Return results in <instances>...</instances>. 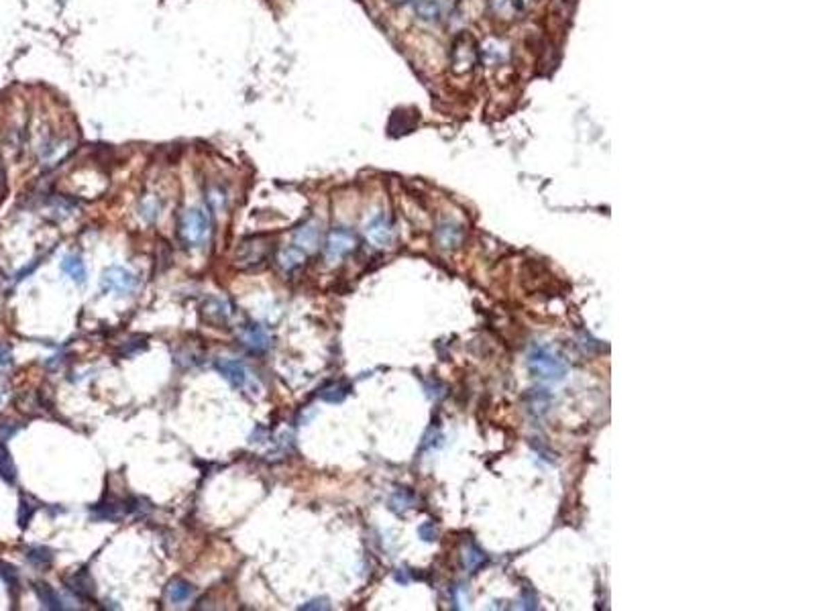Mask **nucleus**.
Returning <instances> with one entry per match:
<instances>
[{"instance_id":"1","label":"nucleus","mask_w":815,"mask_h":611,"mask_svg":"<svg viewBox=\"0 0 815 611\" xmlns=\"http://www.w3.org/2000/svg\"><path fill=\"white\" fill-rule=\"evenodd\" d=\"M528 369L536 379L546 383H561L569 371L566 363L548 346H534L528 353Z\"/></svg>"},{"instance_id":"2","label":"nucleus","mask_w":815,"mask_h":611,"mask_svg":"<svg viewBox=\"0 0 815 611\" xmlns=\"http://www.w3.org/2000/svg\"><path fill=\"white\" fill-rule=\"evenodd\" d=\"M210 235V216L204 208H190L180 218V237L190 249H198L206 243Z\"/></svg>"},{"instance_id":"3","label":"nucleus","mask_w":815,"mask_h":611,"mask_svg":"<svg viewBox=\"0 0 815 611\" xmlns=\"http://www.w3.org/2000/svg\"><path fill=\"white\" fill-rule=\"evenodd\" d=\"M139 277L126 269L123 265H110L102 271L100 277V287L106 294H117V296H131L139 290Z\"/></svg>"},{"instance_id":"4","label":"nucleus","mask_w":815,"mask_h":611,"mask_svg":"<svg viewBox=\"0 0 815 611\" xmlns=\"http://www.w3.org/2000/svg\"><path fill=\"white\" fill-rule=\"evenodd\" d=\"M353 249H355V235L345 226H337L326 237L324 257L328 263H339Z\"/></svg>"},{"instance_id":"5","label":"nucleus","mask_w":815,"mask_h":611,"mask_svg":"<svg viewBox=\"0 0 815 611\" xmlns=\"http://www.w3.org/2000/svg\"><path fill=\"white\" fill-rule=\"evenodd\" d=\"M139 508L137 505H131L125 499H106V501H100L96 503L94 508L90 510V518L96 521H119L121 518H125L126 514L131 512H137Z\"/></svg>"},{"instance_id":"6","label":"nucleus","mask_w":815,"mask_h":611,"mask_svg":"<svg viewBox=\"0 0 815 611\" xmlns=\"http://www.w3.org/2000/svg\"><path fill=\"white\" fill-rule=\"evenodd\" d=\"M200 314H202V320H206L208 324L212 326H222L230 320L233 316V306L226 298H219V296H208L202 306H200Z\"/></svg>"},{"instance_id":"7","label":"nucleus","mask_w":815,"mask_h":611,"mask_svg":"<svg viewBox=\"0 0 815 611\" xmlns=\"http://www.w3.org/2000/svg\"><path fill=\"white\" fill-rule=\"evenodd\" d=\"M267 253H269V246L263 243L261 239L245 241L237 249V265L243 267V269L257 267V265H261L267 259Z\"/></svg>"},{"instance_id":"8","label":"nucleus","mask_w":815,"mask_h":611,"mask_svg":"<svg viewBox=\"0 0 815 611\" xmlns=\"http://www.w3.org/2000/svg\"><path fill=\"white\" fill-rule=\"evenodd\" d=\"M365 235H367L369 243L373 244V246H389L392 241H394V226L387 220V216L377 214L367 222Z\"/></svg>"},{"instance_id":"9","label":"nucleus","mask_w":815,"mask_h":611,"mask_svg":"<svg viewBox=\"0 0 815 611\" xmlns=\"http://www.w3.org/2000/svg\"><path fill=\"white\" fill-rule=\"evenodd\" d=\"M239 338H241V342H243L251 353H255V355H263V353L269 349V344H271L269 335H267L265 328H263L261 324H257V322L245 324V326L239 330Z\"/></svg>"},{"instance_id":"10","label":"nucleus","mask_w":815,"mask_h":611,"mask_svg":"<svg viewBox=\"0 0 815 611\" xmlns=\"http://www.w3.org/2000/svg\"><path fill=\"white\" fill-rule=\"evenodd\" d=\"M217 371L233 387H243L247 383V367L237 359H219Z\"/></svg>"},{"instance_id":"11","label":"nucleus","mask_w":815,"mask_h":611,"mask_svg":"<svg viewBox=\"0 0 815 611\" xmlns=\"http://www.w3.org/2000/svg\"><path fill=\"white\" fill-rule=\"evenodd\" d=\"M451 0H416L412 8L424 21H439L451 10Z\"/></svg>"},{"instance_id":"12","label":"nucleus","mask_w":815,"mask_h":611,"mask_svg":"<svg viewBox=\"0 0 815 611\" xmlns=\"http://www.w3.org/2000/svg\"><path fill=\"white\" fill-rule=\"evenodd\" d=\"M318 241H320V226H318V222H314V220H310V222H304L300 228H296V233H294V244L298 246V249H302L304 253H312L314 249L318 246Z\"/></svg>"},{"instance_id":"13","label":"nucleus","mask_w":815,"mask_h":611,"mask_svg":"<svg viewBox=\"0 0 815 611\" xmlns=\"http://www.w3.org/2000/svg\"><path fill=\"white\" fill-rule=\"evenodd\" d=\"M65 587L80 599H90L94 595V580L86 571H76L74 575L63 579Z\"/></svg>"},{"instance_id":"14","label":"nucleus","mask_w":815,"mask_h":611,"mask_svg":"<svg viewBox=\"0 0 815 611\" xmlns=\"http://www.w3.org/2000/svg\"><path fill=\"white\" fill-rule=\"evenodd\" d=\"M60 269H62V274L67 275L76 285H84V283L88 281L86 265H84L82 257L76 255V253H69V255L63 257L62 263H60Z\"/></svg>"},{"instance_id":"15","label":"nucleus","mask_w":815,"mask_h":611,"mask_svg":"<svg viewBox=\"0 0 815 611\" xmlns=\"http://www.w3.org/2000/svg\"><path fill=\"white\" fill-rule=\"evenodd\" d=\"M33 589H35V595H37L39 603H41L45 610H51V611L65 610L62 597L58 595V591H56V589H53L49 583H41V580H37V583L33 585Z\"/></svg>"},{"instance_id":"16","label":"nucleus","mask_w":815,"mask_h":611,"mask_svg":"<svg viewBox=\"0 0 815 611\" xmlns=\"http://www.w3.org/2000/svg\"><path fill=\"white\" fill-rule=\"evenodd\" d=\"M69 149H72V147H69V141H65V139H51V141H45V143L41 145L39 157H41L43 163L53 165L56 161H60L62 157H65V153L69 151Z\"/></svg>"},{"instance_id":"17","label":"nucleus","mask_w":815,"mask_h":611,"mask_svg":"<svg viewBox=\"0 0 815 611\" xmlns=\"http://www.w3.org/2000/svg\"><path fill=\"white\" fill-rule=\"evenodd\" d=\"M304 261H306V253L302 249H298L296 244L283 246L282 251H280V255H278V263H280V267L285 274L296 271L300 265H304Z\"/></svg>"},{"instance_id":"18","label":"nucleus","mask_w":815,"mask_h":611,"mask_svg":"<svg viewBox=\"0 0 815 611\" xmlns=\"http://www.w3.org/2000/svg\"><path fill=\"white\" fill-rule=\"evenodd\" d=\"M192 595H194V587L190 585L188 580L184 579L169 580V585L165 587V597H167L174 605L186 603V601H190Z\"/></svg>"},{"instance_id":"19","label":"nucleus","mask_w":815,"mask_h":611,"mask_svg":"<svg viewBox=\"0 0 815 611\" xmlns=\"http://www.w3.org/2000/svg\"><path fill=\"white\" fill-rule=\"evenodd\" d=\"M163 210V202L161 198L156 194H145L141 200H139V216L145 220V222H153L159 218V214Z\"/></svg>"},{"instance_id":"20","label":"nucleus","mask_w":815,"mask_h":611,"mask_svg":"<svg viewBox=\"0 0 815 611\" xmlns=\"http://www.w3.org/2000/svg\"><path fill=\"white\" fill-rule=\"evenodd\" d=\"M25 558H27V562H31L33 567H37V569H49L51 562H53V550L47 549V546H41V544L27 546L25 549Z\"/></svg>"},{"instance_id":"21","label":"nucleus","mask_w":815,"mask_h":611,"mask_svg":"<svg viewBox=\"0 0 815 611\" xmlns=\"http://www.w3.org/2000/svg\"><path fill=\"white\" fill-rule=\"evenodd\" d=\"M348 394H351V385L345 381H337V383L322 387L318 392V397L326 403H341V401H345Z\"/></svg>"},{"instance_id":"22","label":"nucleus","mask_w":815,"mask_h":611,"mask_svg":"<svg viewBox=\"0 0 815 611\" xmlns=\"http://www.w3.org/2000/svg\"><path fill=\"white\" fill-rule=\"evenodd\" d=\"M0 477L6 483H15V479H17V467H15L12 457H10V453H8V449L4 446L2 440H0Z\"/></svg>"},{"instance_id":"23","label":"nucleus","mask_w":815,"mask_h":611,"mask_svg":"<svg viewBox=\"0 0 815 611\" xmlns=\"http://www.w3.org/2000/svg\"><path fill=\"white\" fill-rule=\"evenodd\" d=\"M37 508H39V503H37L33 497H29V495H23V497H21V501H19V526H21V528H27V526L31 524Z\"/></svg>"},{"instance_id":"24","label":"nucleus","mask_w":815,"mask_h":611,"mask_svg":"<svg viewBox=\"0 0 815 611\" xmlns=\"http://www.w3.org/2000/svg\"><path fill=\"white\" fill-rule=\"evenodd\" d=\"M485 560H487V556L473 544L463 550V562H465L467 571H477L481 564H485Z\"/></svg>"},{"instance_id":"25","label":"nucleus","mask_w":815,"mask_h":611,"mask_svg":"<svg viewBox=\"0 0 815 611\" xmlns=\"http://www.w3.org/2000/svg\"><path fill=\"white\" fill-rule=\"evenodd\" d=\"M0 577L8 585L10 591H19V571H17V567L0 560Z\"/></svg>"},{"instance_id":"26","label":"nucleus","mask_w":815,"mask_h":611,"mask_svg":"<svg viewBox=\"0 0 815 611\" xmlns=\"http://www.w3.org/2000/svg\"><path fill=\"white\" fill-rule=\"evenodd\" d=\"M412 503H414V497H412L408 491H404V489L396 491V493L392 495V499H389V508H392L394 512H398V514L408 510Z\"/></svg>"},{"instance_id":"27","label":"nucleus","mask_w":815,"mask_h":611,"mask_svg":"<svg viewBox=\"0 0 815 611\" xmlns=\"http://www.w3.org/2000/svg\"><path fill=\"white\" fill-rule=\"evenodd\" d=\"M439 239H440V243L444 244V246H453V244L459 241L457 228H455V226H444V228H440Z\"/></svg>"},{"instance_id":"28","label":"nucleus","mask_w":815,"mask_h":611,"mask_svg":"<svg viewBox=\"0 0 815 611\" xmlns=\"http://www.w3.org/2000/svg\"><path fill=\"white\" fill-rule=\"evenodd\" d=\"M10 363H12V349H10V344L0 342V369L8 367Z\"/></svg>"},{"instance_id":"29","label":"nucleus","mask_w":815,"mask_h":611,"mask_svg":"<svg viewBox=\"0 0 815 611\" xmlns=\"http://www.w3.org/2000/svg\"><path fill=\"white\" fill-rule=\"evenodd\" d=\"M330 608V603H328V599H312V601H308V603H304V605H300V610L304 611H310V610H328Z\"/></svg>"},{"instance_id":"30","label":"nucleus","mask_w":815,"mask_h":611,"mask_svg":"<svg viewBox=\"0 0 815 611\" xmlns=\"http://www.w3.org/2000/svg\"><path fill=\"white\" fill-rule=\"evenodd\" d=\"M17 430H19V426H15L12 422H6V424H2V426H0V440H2V442H4V440H8V438H10V436H12Z\"/></svg>"},{"instance_id":"31","label":"nucleus","mask_w":815,"mask_h":611,"mask_svg":"<svg viewBox=\"0 0 815 611\" xmlns=\"http://www.w3.org/2000/svg\"><path fill=\"white\" fill-rule=\"evenodd\" d=\"M420 536H422V540H435V528H432V524H424V526H420Z\"/></svg>"},{"instance_id":"32","label":"nucleus","mask_w":815,"mask_h":611,"mask_svg":"<svg viewBox=\"0 0 815 611\" xmlns=\"http://www.w3.org/2000/svg\"><path fill=\"white\" fill-rule=\"evenodd\" d=\"M389 2H392V4H398V6H402V4H410V6H412L416 0H389Z\"/></svg>"},{"instance_id":"33","label":"nucleus","mask_w":815,"mask_h":611,"mask_svg":"<svg viewBox=\"0 0 815 611\" xmlns=\"http://www.w3.org/2000/svg\"><path fill=\"white\" fill-rule=\"evenodd\" d=\"M4 183V167H2V161H0V185Z\"/></svg>"}]
</instances>
